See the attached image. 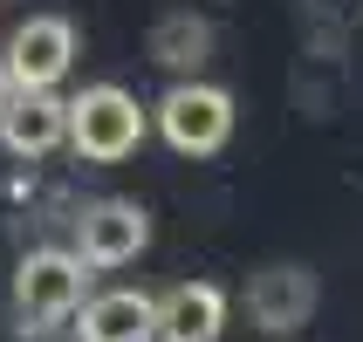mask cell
I'll return each instance as SVG.
<instances>
[{
    "label": "cell",
    "instance_id": "cell-1",
    "mask_svg": "<svg viewBox=\"0 0 363 342\" xmlns=\"http://www.w3.org/2000/svg\"><path fill=\"white\" fill-rule=\"evenodd\" d=\"M151 117H144V103L117 82H96V89H82L69 103V151L89 164H123L130 151L144 144Z\"/></svg>",
    "mask_w": 363,
    "mask_h": 342
},
{
    "label": "cell",
    "instance_id": "cell-2",
    "mask_svg": "<svg viewBox=\"0 0 363 342\" xmlns=\"http://www.w3.org/2000/svg\"><path fill=\"white\" fill-rule=\"evenodd\" d=\"M158 137L179 151V158H213L233 137V89L199 76H179L158 96Z\"/></svg>",
    "mask_w": 363,
    "mask_h": 342
},
{
    "label": "cell",
    "instance_id": "cell-3",
    "mask_svg": "<svg viewBox=\"0 0 363 342\" xmlns=\"http://www.w3.org/2000/svg\"><path fill=\"white\" fill-rule=\"evenodd\" d=\"M89 295V261L82 253H62V246H35V253H21L14 267V315L28 329H55L69 322Z\"/></svg>",
    "mask_w": 363,
    "mask_h": 342
},
{
    "label": "cell",
    "instance_id": "cell-4",
    "mask_svg": "<svg viewBox=\"0 0 363 342\" xmlns=\"http://www.w3.org/2000/svg\"><path fill=\"white\" fill-rule=\"evenodd\" d=\"M315 302H323V281H315V267H302V261H267L261 274L247 281V315H254L261 336H295V329H308Z\"/></svg>",
    "mask_w": 363,
    "mask_h": 342
},
{
    "label": "cell",
    "instance_id": "cell-5",
    "mask_svg": "<svg viewBox=\"0 0 363 342\" xmlns=\"http://www.w3.org/2000/svg\"><path fill=\"white\" fill-rule=\"evenodd\" d=\"M151 246V212L138 199H96L76 220V253L89 267H130Z\"/></svg>",
    "mask_w": 363,
    "mask_h": 342
},
{
    "label": "cell",
    "instance_id": "cell-6",
    "mask_svg": "<svg viewBox=\"0 0 363 342\" xmlns=\"http://www.w3.org/2000/svg\"><path fill=\"white\" fill-rule=\"evenodd\" d=\"M69 62H76V28L62 14L21 21L14 41H7V76H14V89H55L69 76Z\"/></svg>",
    "mask_w": 363,
    "mask_h": 342
},
{
    "label": "cell",
    "instance_id": "cell-7",
    "mask_svg": "<svg viewBox=\"0 0 363 342\" xmlns=\"http://www.w3.org/2000/svg\"><path fill=\"white\" fill-rule=\"evenodd\" d=\"M0 144L14 151V158H55L62 144H69V103L55 89H14L7 110H0Z\"/></svg>",
    "mask_w": 363,
    "mask_h": 342
},
{
    "label": "cell",
    "instance_id": "cell-8",
    "mask_svg": "<svg viewBox=\"0 0 363 342\" xmlns=\"http://www.w3.org/2000/svg\"><path fill=\"white\" fill-rule=\"evenodd\" d=\"M82 329L76 342H158V302L138 287H110V295H82Z\"/></svg>",
    "mask_w": 363,
    "mask_h": 342
},
{
    "label": "cell",
    "instance_id": "cell-9",
    "mask_svg": "<svg viewBox=\"0 0 363 342\" xmlns=\"http://www.w3.org/2000/svg\"><path fill=\"white\" fill-rule=\"evenodd\" d=\"M226 295L213 281H179L158 295V342H220Z\"/></svg>",
    "mask_w": 363,
    "mask_h": 342
},
{
    "label": "cell",
    "instance_id": "cell-10",
    "mask_svg": "<svg viewBox=\"0 0 363 342\" xmlns=\"http://www.w3.org/2000/svg\"><path fill=\"white\" fill-rule=\"evenodd\" d=\"M151 62L172 69V76H199L213 62V21L199 7H172V14L151 21Z\"/></svg>",
    "mask_w": 363,
    "mask_h": 342
},
{
    "label": "cell",
    "instance_id": "cell-11",
    "mask_svg": "<svg viewBox=\"0 0 363 342\" xmlns=\"http://www.w3.org/2000/svg\"><path fill=\"white\" fill-rule=\"evenodd\" d=\"M7 96H14V76H7V62H0V110H7Z\"/></svg>",
    "mask_w": 363,
    "mask_h": 342
}]
</instances>
